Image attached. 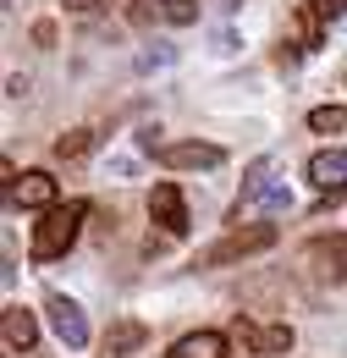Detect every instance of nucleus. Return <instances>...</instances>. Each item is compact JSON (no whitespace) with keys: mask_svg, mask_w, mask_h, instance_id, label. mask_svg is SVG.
Segmentation results:
<instances>
[{"mask_svg":"<svg viewBox=\"0 0 347 358\" xmlns=\"http://www.w3.org/2000/svg\"><path fill=\"white\" fill-rule=\"evenodd\" d=\"M83 221H88V204H83V199H72V204H50V210H44V221L34 226V259H39V265L61 259V254L78 243Z\"/></svg>","mask_w":347,"mask_h":358,"instance_id":"obj_1","label":"nucleus"},{"mask_svg":"<svg viewBox=\"0 0 347 358\" xmlns=\"http://www.w3.org/2000/svg\"><path fill=\"white\" fill-rule=\"evenodd\" d=\"M143 149H149L166 171H215L220 160H226L220 143H199V138H193V143H155V138L143 133Z\"/></svg>","mask_w":347,"mask_h":358,"instance_id":"obj_2","label":"nucleus"},{"mask_svg":"<svg viewBox=\"0 0 347 358\" xmlns=\"http://www.w3.org/2000/svg\"><path fill=\"white\" fill-rule=\"evenodd\" d=\"M276 243V226H243V231H232V237H220L215 248H204L199 254V265H232V259H248V254H264Z\"/></svg>","mask_w":347,"mask_h":358,"instance_id":"obj_3","label":"nucleus"},{"mask_svg":"<svg viewBox=\"0 0 347 358\" xmlns=\"http://www.w3.org/2000/svg\"><path fill=\"white\" fill-rule=\"evenodd\" d=\"M304 265L314 281H347V231H331V237H314L304 248Z\"/></svg>","mask_w":347,"mask_h":358,"instance_id":"obj_4","label":"nucleus"},{"mask_svg":"<svg viewBox=\"0 0 347 358\" xmlns=\"http://www.w3.org/2000/svg\"><path fill=\"white\" fill-rule=\"evenodd\" d=\"M232 336L248 348V353H264V358H281V353H292V325H254V320H243L237 314V325H232Z\"/></svg>","mask_w":347,"mask_h":358,"instance_id":"obj_5","label":"nucleus"},{"mask_svg":"<svg viewBox=\"0 0 347 358\" xmlns=\"http://www.w3.org/2000/svg\"><path fill=\"white\" fill-rule=\"evenodd\" d=\"M149 215L160 221L166 237H187V199H182L176 182H155V193H149Z\"/></svg>","mask_w":347,"mask_h":358,"instance_id":"obj_6","label":"nucleus"},{"mask_svg":"<svg viewBox=\"0 0 347 358\" xmlns=\"http://www.w3.org/2000/svg\"><path fill=\"white\" fill-rule=\"evenodd\" d=\"M44 314H50V331H55L66 348H88V320H83V309H78L72 298L55 292V298L44 303Z\"/></svg>","mask_w":347,"mask_h":358,"instance_id":"obj_7","label":"nucleus"},{"mask_svg":"<svg viewBox=\"0 0 347 358\" xmlns=\"http://www.w3.org/2000/svg\"><path fill=\"white\" fill-rule=\"evenodd\" d=\"M6 199L22 204V210H50V204H55V177H50V171H22V177L11 182Z\"/></svg>","mask_w":347,"mask_h":358,"instance_id":"obj_8","label":"nucleus"},{"mask_svg":"<svg viewBox=\"0 0 347 358\" xmlns=\"http://www.w3.org/2000/svg\"><path fill=\"white\" fill-rule=\"evenodd\" d=\"M309 182H314L320 193H342L347 187V143L342 149H320V155L309 160Z\"/></svg>","mask_w":347,"mask_h":358,"instance_id":"obj_9","label":"nucleus"},{"mask_svg":"<svg viewBox=\"0 0 347 358\" xmlns=\"http://www.w3.org/2000/svg\"><path fill=\"white\" fill-rule=\"evenodd\" d=\"M0 336H6V348H11V353H34V342H39V320H34L28 309H17V303H11V309L0 314Z\"/></svg>","mask_w":347,"mask_h":358,"instance_id":"obj_10","label":"nucleus"},{"mask_svg":"<svg viewBox=\"0 0 347 358\" xmlns=\"http://www.w3.org/2000/svg\"><path fill=\"white\" fill-rule=\"evenodd\" d=\"M166 358H226V336H220V331H193V336H182Z\"/></svg>","mask_w":347,"mask_h":358,"instance_id":"obj_11","label":"nucleus"},{"mask_svg":"<svg viewBox=\"0 0 347 358\" xmlns=\"http://www.w3.org/2000/svg\"><path fill=\"white\" fill-rule=\"evenodd\" d=\"M270 166H276V160H254V166H248L243 193H237V210H243V204H254V199H264V193L276 187V182H270Z\"/></svg>","mask_w":347,"mask_h":358,"instance_id":"obj_12","label":"nucleus"},{"mask_svg":"<svg viewBox=\"0 0 347 358\" xmlns=\"http://www.w3.org/2000/svg\"><path fill=\"white\" fill-rule=\"evenodd\" d=\"M143 325L138 320H122V325H111V336H105V353H132V348H143Z\"/></svg>","mask_w":347,"mask_h":358,"instance_id":"obj_13","label":"nucleus"},{"mask_svg":"<svg viewBox=\"0 0 347 358\" xmlns=\"http://www.w3.org/2000/svg\"><path fill=\"white\" fill-rule=\"evenodd\" d=\"M287 28H292V39H298V50H320L325 45V34H320V17H314V11H298V17H292V22H287Z\"/></svg>","mask_w":347,"mask_h":358,"instance_id":"obj_14","label":"nucleus"},{"mask_svg":"<svg viewBox=\"0 0 347 358\" xmlns=\"http://www.w3.org/2000/svg\"><path fill=\"white\" fill-rule=\"evenodd\" d=\"M309 133H347V105H320L309 116Z\"/></svg>","mask_w":347,"mask_h":358,"instance_id":"obj_15","label":"nucleus"},{"mask_svg":"<svg viewBox=\"0 0 347 358\" xmlns=\"http://www.w3.org/2000/svg\"><path fill=\"white\" fill-rule=\"evenodd\" d=\"M88 149H94V133H88V127H78V133H61V138H55V155H61V160H83Z\"/></svg>","mask_w":347,"mask_h":358,"instance_id":"obj_16","label":"nucleus"},{"mask_svg":"<svg viewBox=\"0 0 347 358\" xmlns=\"http://www.w3.org/2000/svg\"><path fill=\"white\" fill-rule=\"evenodd\" d=\"M166 22H176V28L199 22V0H166Z\"/></svg>","mask_w":347,"mask_h":358,"instance_id":"obj_17","label":"nucleus"},{"mask_svg":"<svg viewBox=\"0 0 347 358\" xmlns=\"http://www.w3.org/2000/svg\"><path fill=\"white\" fill-rule=\"evenodd\" d=\"M309 11H314L320 22H337V17L347 11V0H309Z\"/></svg>","mask_w":347,"mask_h":358,"instance_id":"obj_18","label":"nucleus"},{"mask_svg":"<svg viewBox=\"0 0 347 358\" xmlns=\"http://www.w3.org/2000/svg\"><path fill=\"white\" fill-rule=\"evenodd\" d=\"M155 17H166V0H138L132 6V22H155Z\"/></svg>","mask_w":347,"mask_h":358,"instance_id":"obj_19","label":"nucleus"},{"mask_svg":"<svg viewBox=\"0 0 347 358\" xmlns=\"http://www.w3.org/2000/svg\"><path fill=\"white\" fill-rule=\"evenodd\" d=\"M155 66H171V50L160 45V50H143L138 55V72H155Z\"/></svg>","mask_w":347,"mask_h":358,"instance_id":"obj_20","label":"nucleus"},{"mask_svg":"<svg viewBox=\"0 0 347 358\" xmlns=\"http://www.w3.org/2000/svg\"><path fill=\"white\" fill-rule=\"evenodd\" d=\"M99 0H66V11H94Z\"/></svg>","mask_w":347,"mask_h":358,"instance_id":"obj_21","label":"nucleus"}]
</instances>
